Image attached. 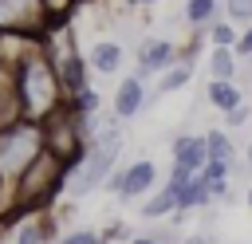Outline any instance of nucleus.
Returning <instances> with one entry per match:
<instances>
[{"label": "nucleus", "mask_w": 252, "mask_h": 244, "mask_svg": "<svg viewBox=\"0 0 252 244\" xmlns=\"http://www.w3.org/2000/svg\"><path fill=\"white\" fill-rule=\"evenodd\" d=\"M244 161H248V169H252V142H248V150H244Z\"/></svg>", "instance_id": "nucleus-24"}, {"label": "nucleus", "mask_w": 252, "mask_h": 244, "mask_svg": "<svg viewBox=\"0 0 252 244\" xmlns=\"http://www.w3.org/2000/svg\"><path fill=\"white\" fill-rule=\"evenodd\" d=\"M47 146H43V126H35V122H8V126H0V185H16L20 181V173L43 153Z\"/></svg>", "instance_id": "nucleus-2"}, {"label": "nucleus", "mask_w": 252, "mask_h": 244, "mask_svg": "<svg viewBox=\"0 0 252 244\" xmlns=\"http://www.w3.org/2000/svg\"><path fill=\"white\" fill-rule=\"evenodd\" d=\"M16 102H20V118L35 126H47L51 118L67 110V91L55 75V63L47 59L39 43H32L16 59Z\"/></svg>", "instance_id": "nucleus-1"}, {"label": "nucleus", "mask_w": 252, "mask_h": 244, "mask_svg": "<svg viewBox=\"0 0 252 244\" xmlns=\"http://www.w3.org/2000/svg\"><path fill=\"white\" fill-rule=\"evenodd\" d=\"M130 244H158V240H154L150 232H134V236H130Z\"/></svg>", "instance_id": "nucleus-21"}, {"label": "nucleus", "mask_w": 252, "mask_h": 244, "mask_svg": "<svg viewBox=\"0 0 252 244\" xmlns=\"http://www.w3.org/2000/svg\"><path fill=\"white\" fill-rule=\"evenodd\" d=\"M181 244H213V240H209V236H205V232H193V236H185V240H181Z\"/></svg>", "instance_id": "nucleus-22"}, {"label": "nucleus", "mask_w": 252, "mask_h": 244, "mask_svg": "<svg viewBox=\"0 0 252 244\" xmlns=\"http://www.w3.org/2000/svg\"><path fill=\"white\" fill-rule=\"evenodd\" d=\"M232 55H236V59H252V24H248V28H240V35H236V47H232Z\"/></svg>", "instance_id": "nucleus-20"}, {"label": "nucleus", "mask_w": 252, "mask_h": 244, "mask_svg": "<svg viewBox=\"0 0 252 244\" xmlns=\"http://www.w3.org/2000/svg\"><path fill=\"white\" fill-rule=\"evenodd\" d=\"M146 83L138 79V75H126L122 83H118V91H114V102H110V114L118 118V122H130L134 114H142L146 110Z\"/></svg>", "instance_id": "nucleus-6"}, {"label": "nucleus", "mask_w": 252, "mask_h": 244, "mask_svg": "<svg viewBox=\"0 0 252 244\" xmlns=\"http://www.w3.org/2000/svg\"><path fill=\"white\" fill-rule=\"evenodd\" d=\"M205 102H209L213 110L228 114V110L244 106V91H240L236 83H220V79H209V87H205Z\"/></svg>", "instance_id": "nucleus-11"}, {"label": "nucleus", "mask_w": 252, "mask_h": 244, "mask_svg": "<svg viewBox=\"0 0 252 244\" xmlns=\"http://www.w3.org/2000/svg\"><path fill=\"white\" fill-rule=\"evenodd\" d=\"M126 4H134V8H142V4H161V0H126Z\"/></svg>", "instance_id": "nucleus-23"}, {"label": "nucleus", "mask_w": 252, "mask_h": 244, "mask_svg": "<svg viewBox=\"0 0 252 244\" xmlns=\"http://www.w3.org/2000/svg\"><path fill=\"white\" fill-rule=\"evenodd\" d=\"M244 205H248V209H252V189H248V193H244Z\"/></svg>", "instance_id": "nucleus-25"}, {"label": "nucleus", "mask_w": 252, "mask_h": 244, "mask_svg": "<svg viewBox=\"0 0 252 244\" xmlns=\"http://www.w3.org/2000/svg\"><path fill=\"white\" fill-rule=\"evenodd\" d=\"M122 59H126V51H122V43H114V39H94L91 51H87V67H94L98 75H118Z\"/></svg>", "instance_id": "nucleus-8"}, {"label": "nucleus", "mask_w": 252, "mask_h": 244, "mask_svg": "<svg viewBox=\"0 0 252 244\" xmlns=\"http://www.w3.org/2000/svg\"><path fill=\"white\" fill-rule=\"evenodd\" d=\"M177 59H181V47H177L173 39H158V35H150V39H142V47H138V71H134V75L146 83V79L169 71Z\"/></svg>", "instance_id": "nucleus-4"}, {"label": "nucleus", "mask_w": 252, "mask_h": 244, "mask_svg": "<svg viewBox=\"0 0 252 244\" xmlns=\"http://www.w3.org/2000/svg\"><path fill=\"white\" fill-rule=\"evenodd\" d=\"M177 213V189L165 181L161 189H154L146 201H142V209H138V216L142 220H161V216H173Z\"/></svg>", "instance_id": "nucleus-9"}, {"label": "nucleus", "mask_w": 252, "mask_h": 244, "mask_svg": "<svg viewBox=\"0 0 252 244\" xmlns=\"http://www.w3.org/2000/svg\"><path fill=\"white\" fill-rule=\"evenodd\" d=\"M236 35H240V28H236V24L217 20V24L209 28V47H236Z\"/></svg>", "instance_id": "nucleus-16"}, {"label": "nucleus", "mask_w": 252, "mask_h": 244, "mask_svg": "<svg viewBox=\"0 0 252 244\" xmlns=\"http://www.w3.org/2000/svg\"><path fill=\"white\" fill-rule=\"evenodd\" d=\"M169 153H173V165H185V169L201 173V169H205V161H209L205 134H177V138H173V146H169Z\"/></svg>", "instance_id": "nucleus-7"}, {"label": "nucleus", "mask_w": 252, "mask_h": 244, "mask_svg": "<svg viewBox=\"0 0 252 244\" xmlns=\"http://www.w3.org/2000/svg\"><path fill=\"white\" fill-rule=\"evenodd\" d=\"M173 189H177V213H193V209H209V205H213V193H209V185L201 181V173L189 177L185 185H173Z\"/></svg>", "instance_id": "nucleus-12"}, {"label": "nucleus", "mask_w": 252, "mask_h": 244, "mask_svg": "<svg viewBox=\"0 0 252 244\" xmlns=\"http://www.w3.org/2000/svg\"><path fill=\"white\" fill-rule=\"evenodd\" d=\"M205 146H209V161H220V165L236 169V146H232V134L228 130H220V126L205 130Z\"/></svg>", "instance_id": "nucleus-14"}, {"label": "nucleus", "mask_w": 252, "mask_h": 244, "mask_svg": "<svg viewBox=\"0 0 252 244\" xmlns=\"http://www.w3.org/2000/svg\"><path fill=\"white\" fill-rule=\"evenodd\" d=\"M224 20L236 28H248L252 24V0H224Z\"/></svg>", "instance_id": "nucleus-17"}, {"label": "nucleus", "mask_w": 252, "mask_h": 244, "mask_svg": "<svg viewBox=\"0 0 252 244\" xmlns=\"http://www.w3.org/2000/svg\"><path fill=\"white\" fill-rule=\"evenodd\" d=\"M181 20H185L193 31H209V28L220 20V0H185V4H181Z\"/></svg>", "instance_id": "nucleus-10"}, {"label": "nucleus", "mask_w": 252, "mask_h": 244, "mask_svg": "<svg viewBox=\"0 0 252 244\" xmlns=\"http://www.w3.org/2000/svg\"><path fill=\"white\" fill-rule=\"evenodd\" d=\"M51 28H59L43 0H0V35L12 39H43Z\"/></svg>", "instance_id": "nucleus-3"}, {"label": "nucleus", "mask_w": 252, "mask_h": 244, "mask_svg": "<svg viewBox=\"0 0 252 244\" xmlns=\"http://www.w3.org/2000/svg\"><path fill=\"white\" fill-rule=\"evenodd\" d=\"M55 244H102V232H98V228H71V232H63Z\"/></svg>", "instance_id": "nucleus-18"}, {"label": "nucleus", "mask_w": 252, "mask_h": 244, "mask_svg": "<svg viewBox=\"0 0 252 244\" xmlns=\"http://www.w3.org/2000/svg\"><path fill=\"white\" fill-rule=\"evenodd\" d=\"M154 185H158V165L150 157H134L130 165H122V193H118V201L146 197V193H154Z\"/></svg>", "instance_id": "nucleus-5"}, {"label": "nucleus", "mask_w": 252, "mask_h": 244, "mask_svg": "<svg viewBox=\"0 0 252 244\" xmlns=\"http://www.w3.org/2000/svg\"><path fill=\"white\" fill-rule=\"evenodd\" d=\"M236 71H240V59L232 55V47H209V79L236 83Z\"/></svg>", "instance_id": "nucleus-15"}, {"label": "nucleus", "mask_w": 252, "mask_h": 244, "mask_svg": "<svg viewBox=\"0 0 252 244\" xmlns=\"http://www.w3.org/2000/svg\"><path fill=\"white\" fill-rule=\"evenodd\" d=\"M193 83V63L189 59H177L169 71H161L158 75V83H154V98H161V94H173V91H181V87H189Z\"/></svg>", "instance_id": "nucleus-13"}, {"label": "nucleus", "mask_w": 252, "mask_h": 244, "mask_svg": "<svg viewBox=\"0 0 252 244\" xmlns=\"http://www.w3.org/2000/svg\"><path fill=\"white\" fill-rule=\"evenodd\" d=\"M248 118H252V106L244 102V106H236V110H228V114H224V130L232 134V130H240V126H244Z\"/></svg>", "instance_id": "nucleus-19"}]
</instances>
